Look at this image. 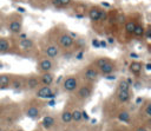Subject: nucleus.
Returning <instances> with one entry per match:
<instances>
[{
  "instance_id": "f257e3e1",
  "label": "nucleus",
  "mask_w": 151,
  "mask_h": 131,
  "mask_svg": "<svg viewBox=\"0 0 151 131\" xmlns=\"http://www.w3.org/2000/svg\"><path fill=\"white\" fill-rule=\"evenodd\" d=\"M92 65L98 70L99 74L100 76H110V74H113L118 66H117V63L111 59V58H107V57H98L93 60Z\"/></svg>"
},
{
  "instance_id": "f03ea898",
  "label": "nucleus",
  "mask_w": 151,
  "mask_h": 131,
  "mask_svg": "<svg viewBox=\"0 0 151 131\" xmlns=\"http://www.w3.org/2000/svg\"><path fill=\"white\" fill-rule=\"evenodd\" d=\"M5 25L9 34L12 35H19L22 31L24 26V18L21 14L17 12L9 13L7 17H5Z\"/></svg>"
},
{
  "instance_id": "7ed1b4c3",
  "label": "nucleus",
  "mask_w": 151,
  "mask_h": 131,
  "mask_svg": "<svg viewBox=\"0 0 151 131\" xmlns=\"http://www.w3.org/2000/svg\"><path fill=\"white\" fill-rule=\"evenodd\" d=\"M74 38L71 35V33H68L67 31H61V32H57L55 37H54V42L59 46V48L63 50H71L74 46Z\"/></svg>"
},
{
  "instance_id": "20e7f679",
  "label": "nucleus",
  "mask_w": 151,
  "mask_h": 131,
  "mask_svg": "<svg viewBox=\"0 0 151 131\" xmlns=\"http://www.w3.org/2000/svg\"><path fill=\"white\" fill-rule=\"evenodd\" d=\"M40 100L37 99V100H31V101H27L24 106V113L26 117H28L29 119H39L41 117V104L39 103Z\"/></svg>"
},
{
  "instance_id": "39448f33",
  "label": "nucleus",
  "mask_w": 151,
  "mask_h": 131,
  "mask_svg": "<svg viewBox=\"0 0 151 131\" xmlns=\"http://www.w3.org/2000/svg\"><path fill=\"white\" fill-rule=\"evenodd\" d=\"M80 83H81V79H80L79 73L78 74H68L63 79L61 89L66 93H74L76 90L78 89V86L80 85Z\"/></svg>"
},
{
  "instance_id": "423d86ee",
  "label": "nucleus",
  "mask_w": 151,
  "mask_h": 131,
  "mask_svg": "<svg viewBox=\"0 0 151 131\" xmlns=\"http://www.w3.org/2000/svg\"><path fill=\"white\" fill-rule=\"evenodd\" d=\"M94 90V84L91 83H80V85L78 86V89L76 90V97L78 101H86L87 99H90V97L92 96Z\"/></svg>"
},
{
  "instance_id": "0eeeda50",
  "label": "nucleus",
  "mask_w": 151,
  "mask_h": 131,
  "mask_svg": "<svg viewBox=\"0 0 151 131\" xmlns=\"http://www.w3.org/2000/svg\"><path fill=\"white\" fill-rule=\"evenodd\" d=\"M79 76H80V79H81L83 81H85V83H91V84H94V83L99 79V77H100L98 70H97L92 64H90V65H87L86 67H84V68L81 70V72L79 73Z\"/></svg>"
},
{
  "instance_id": "6e6552de",
  "label": "nucleus",
  "mask_w": 151,
  "mask_h": 131,
  "mask_svg": "<svg viewBox=\"0 0 151 131\" xmlns=\"http://www.w3.org/2000/svg\"><path fill=\"white\" fill-rule=\"evenodd\" d=\"M17 46L19 50H21L22 52L29 55L37 52V45L31 38H19L17 40Z\"/></svg>"
},
{
  "instance_id": "1a4fd4ad",
  "label": "nucleus",
  "mask_w": 151,
  "mask_h": 131,
  "mask_svg": "<svg viewBox=\"0 0 151 131\" xmlns=\"http://www.w3.org/2000/svg\"><path fill=\"white\" fill-rule=\"evenodd\" d=\"M61 50L55 42H47L42 48H41V55H45L50 59H57L61 55Z\"/></svg>"
},
{
  "instance_id": "9d476101",
  "label": "nucleus",
  "mask_w": 151,
  "mask_h": 131,
  "mask_svg": "<svg viewBox=\"0 0 151 131\" xmlns=\"http://www.w3.org/2000/svg\"><path fill=\"white\" fill-rule=\"evenodd\" d=\"M54 68V60L50 59L45 55H40L37 60V71L38 73H45V72H52Z\"/></svg>"
},
{
  "instance_id": "9b49d317",
  "label": "nucleus",
  "mask_w": 151,
  "mask_h": 131,
  "mask_svg": "<svg viewBox=\"0 0 151 131\" xmlns=\"http://www.w3.org/2000/svg\"><path fill=\"white\" fill-rule=\"evenodd\" d=\"M54 96H55V91L52 86L40 85L34 91V97L39 100H48V99H52Z\"/></svg>"
},
{
  "instance_id": "f8f14e48",
  "label": "nucleus",
  "mask_w": 151,
  "mask_h": 131,
  "mask_svg": "<svg viewBox=\"0 0 151 131\" xmlns=\"http://www.w3.org/2000/svg\"><path fill=\"white\" fill-rule=\"evenodd\" d=\"M40 86L39 83V74L37 73H31L28 76H25V90L34 92L38 87Z\"/></svg>"
},
{
  "instance_id": "ddd939ff",
  "label": "nucleus",
  "mask_w": 151,
  "mask_h": 131,
  "mask_svg": "<svg viewBox=\"0 0 151 131\" xmlns=\"http://www.w3.org/2000/svg\"><path fill=\"white\" fill-rule=\"evenodd\" d=\"M9 89H12L15 92L24 91L25 90V76L24 74H12V81H11Z\"/></svg>"
},
{
  "instance_id": "4468645a",
  "label": "nucleus",
  "mask_w": 151,
  "mask_h": 131,
  "mask_svg": "<svg viewBox=\"0 0 151 131\" xmlns=\"http://www.w3.org/2000/svg\"><path fill=\"white\" fill-rule=\"evenodd\" d=\"M88 18L91 21L98 22V21H101L106 18V12L98 6H92L88 9Z\"/></svg>"
},
{
  "instance_id": "2eb2a0df",
  "label": "nucleus",
  "mask_w": 151,
  "mask_h": 131,
  "mask_svg": "<svg viewBox=\"0 0 151 131\" xmlns=\"http://www.w3.org/2000/svg\"><path fill=\"white\" fill-rule=\"evenodd\" d=\"M116 99L119 103H122V104L129 103L132 99V92H131V90H117Z\"/></svg>"
},
{
  "instance_id": "dca6fc26",
  "label": "nucleus",
  "mask_w": 151,
  "mask_h": 131,
  "mask_svg": "<svg viewBox=\"0 0 151 131\" xmlns=\"http://www.w3.org/2000/svg\"><path fill=\"white\" fill-rule=\"evenodd\" d=\"M144 70V64L142 61H138V60H132L130 64H129V72L132 74V76H136L138 77Z\"/></svg>"
},
{
  "instance_id": "f3484780",
  "label": "nucleus",
  "mask_w": 151,
  "mask_h": 131,
  "mask_svg": "<svg viewBox=\"0 0 151 131\" xmlns=\"http://www.w3.org/2000/svg\"><path fill=\"white\" fill-rule=\"evenodd\" d=\"M12 51V39L0 37V54H8Z\"/></svg>"
},
{
  "instance_id": "a211bd4d",
  "label": "nucleus",
  "mask_w": 151,
  "mask_h": 131,
  "mask_svg": "<svg viewBox=\"0 0 151 131\" xmlns=\"http://www.w3.org/2000/svg\"><path fill=\"white\" fill-rule=\"evenodd\" d=\"M39 83H40V85L52 86L53 83H54V74L52 72L39 73Z\"/></svg>"
},
{
  "instance_id": "6ab92c4d",
  "label": "nucleus",
  "mask_w": 151,
  "mask_h": 131,
  "mask_svg": "<svg viewBox=\"0 0 151 131\" xmlns=\"http://www.w3.org/2000/svg\"><path fill=\"white\" fill-rule=\"evenodd\" d=\"M60 120L64 124L72 123V109L68 105H65V107L63 109V111L60 113Z\"/></svg>"
},
{
  "instance_id": "aec40b11",
  "label": "nucleus",
  "mask_w": 151,
  "mask_h": 131,
  "mask_svg": "<svg viewBox=\"0 0 151 131\" xmlns=\"http://www.w3.org/2000/svg\"><path fill=\"white\" fill-rule=\"evenodd\" d=\"M41 125L46 130H51L52 127L55 126V117L53 114H46L41 119Z\"/></svg>"
},
{
  "instance_id": "412c9836",
  "label": "nucleus",
  "mask_w": 151,
  "mask_h": 131,
  "mask_svg": "<svg viewBox=\"0 0 151 131\" xmlns=\"http://www.w3.org/2000/svg\"><path fill=\"white\" fill-rule=\"evenodd\" d=\"M12 81L11 73H0V90H8Z\"/></svg>"
},
{
  "instance_id": "4be33fe9",
  "label": "nucleus",
  "mask_w": 151,
  "mask_h": 131,
  "mask_svg": "<svg viewBox=\"0 0 151 131\" xmlns=\"http://www.w3.org/2000/svg\"><path fill=\"white\" fill-rule=\"evenodd\" d=\"M81 120H83V110L79 106H74L72 109V122L80 123Z\"/></svg>"
},
{
  "instance_id": "5701e85b",
  "label": "nucleus",
  "mask_w": 151,
  "mask_h": 131,
  "mask_svg": "<svg viewBox=\"0 0 151 131\" xmlns=\"http://www.w3.org/2000/svg\"><path fill=\"white\" fill-rule=\"evenodd\" d=\"M144 32H145V27L143 24H136L134 25V28H133V32H132V35L134 38H144Z\"/></svg>"
},
{
  "instance_id": "b1692460",
  "label": "nucleus",
  "mask_w": 151,
  "mask_h": 131,
  "mask_svg": "<svg viewBox=\"0 0 151 131\" xmlns=\"http://www.w3.org/2000/svg\"><path fill=\"white\" fill-rule=\"evenodd\" d=\"M117 117H118V119H119L120 122H123V123H130V120H131V114H130V112L126 111V110H122V111L117 114Z\"/></svg>"
},
{
  "instance_id": "393cba45",
  "label": "nucleus",
  "mask_w": 151,
  "mask_h": 131,
  "mask_svg": "<svg viewBox=\"0 0 151 131\" xmlns=\"http://www.w3.org/2000/svg\"><path fill=\"white\" fill-rule=\"evenodd\" d=\"M143 114L145 116V118L150 119L151 118V101L147 99L145 101V104L143 105Z\"/></svg>"
},
{
  "instance_id": "a878e982",
  "label": "nucleus",
  "mask_w": 151,
  "mask_h": 131,
  "mask_svg": "<svg viewBox=\"0 0 151 131\" xmlns=\"http://www.w3.org/2000/svg\"><path fill=\"white\" fill-rule=\"evenodd\" d=\"M72 0H52V4L57 8H65L71 4Z\"/></svg>"
},
{
  "instance_id": "bb28decb",
  "label": "nucleus",
  "mask_w": 151,
  "mask_h": 131,
  "mask_svg": "<svg viewBox=\"0 0 151 131\" xmlns=\"http://www.w3.org/2000/svg\"><path fill=\"white\" fill-rule=\"evenodd\" d=\"M134 25L136 22L133 20H127L124 25V30H125V33L126 34H131L132 35V32H133V28H134Z\"/></svg>"
},
{
  "instance_id": "cd10ccee",
  "label": "nucleus",
  "mask_w": 151,
  "mask_h": 131,
  "mask_svg": "<svg viewBox=\"0 0 151 131\" xmlns=\"http://www.w3.org/2000/svg\"><path fill=\"white\" fill-rule=\"evenodd\" d=\"M117 90H131L130 81H129L127 79H122V80H119L118 86H117Z\"/></svg>"
},
{
  "instance_id": "c85d7f7f",
  "label": "nucleus",
  "mask_w": 151,
  "mask_h": 131,
  "mask_svg": "<svg viewBox=\"0 0 151 131\" xmlns=\"http://www.w3.org/2000/svg\"><path fill=\"white\" fill-rule=\"evenodd\" d=\"M0 13H1V12H0ZM4 26H5V17H2V15L0 14V32L2 31Z\"/></svg>"
},
{
  "instance_id": "c756f323",
  "label": "nucleus",
  "mask_w": 151,
  "mask_h": 131,
  "mask_svg": "<svg viewBox=\"0 0 151 131\" xmlns=\"http://www.w3.org/2000/svg\"><path fill=\"white\" fill-rule=\"evenodd\" d=\"M144 70L147 71V72H150V71H151V64H150V63H146L145 66H144Z\"/></svg>"
},
{
  "instance_id": "7c9ffc66",
  "label": "nucleus",
  "mask_w": 151,
  "mask_h": 131,
  "mask_svg": "<svg viewBox=\"0 0 151 131\" xmlns=\"http://www.w3.org/2000/svg\"><path fill=\"white\" fill-rule=\"evenodd\" d=\"M136 131H149V130H147L145 126H143V125H142V126H138V127L136 129Z\"/></svg>"
},
{
  "instance_id": "2f4dec72",
  "label": "nucleus",
  "mask_w": 151,
  "mask_h": 131,
  "mask_svg": "<svg viewBox=\"0 0 151 131\" xmlns=\"http://www.w3.org/2000/svg\"><path fill=\"white\" fill-rule=\"evenodd\" d=\"M46 1H47V0H34V2H39V4H41V2L44 4V2H46Z\"/></svg>"
},
{
  "instance_id": "473e14b6",
  "label": "nucleus",
  "mask_w": 151,
  "mask_h": 131,
  "mask_svg": "<svg viewBox=\"0 0 151 131\" xmlns=\"http://www.w3.org/2000/svg\"><path fill=\"white\" fill-rule=\"evenodd\" d=\"M15 131H25L24 129H18V130H15Z\"/></svg>"
},
{
  "instance_id": "72a5a7b5",
  "label": "nucleus",
  "mask_w": 151,
  "mask_h": 131,
  "mask_svg": "<svg viewBox=\"0 0 151 131\" xmlns=\"http://www.w3.org/2000/svg\"><path fill=\"white\" fill-rule=\"evenodd\" d=\"M1 107H2V106H1V105H0V112H1V111H2V109H1Z\"/></svg>"
},
{
  "instance_id": "f704fd0d",
  "label": "nucleus",
  "mask_w": 151,
  "mask_h": 131,
  "mask_svg": "<svg viewBox=\"0 0 151 131\" xmlns=\"http://www.w3.org/2000/svg\"><path fill=\"white\" fill-rule=\"evenodd\" d=\"M12 1H19V0H12Z\"/></svg>"
},
{
  "instance_id": "c9c22d12",
  "label": "nucleus",
  "mask_w": 151,
  "mask_h": 131,
  "mask_svg": "<svg viewBox=\"0 0 151 131\" xmlns=\"http://www.w3.org/2000/svg\"><path fill=\"white\" fill-rule=\"evenodd\" d=\"M9 131H15V130H9Z\"/></svg>"
}]
</instances>
